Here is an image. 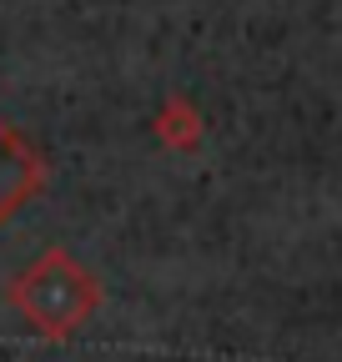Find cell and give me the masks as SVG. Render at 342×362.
Listing matches in <instances>:
<instances>
[{"mask_svg": "<svg viewBox=\"0 0 342 362\" xmlns=\"http://www.w3.org/2000/svg\"><path fill=\"white\" fill-rule=\"evenodd\" d=\"M156 131H161V141H166V146H177V151H187V146L201 141V121H196V111H191L187 101H171L166 116L156 121Z\"/></svg>", "mask_w": 342, "mask_h": 362, "instance_id": "cell-3", "label": "cell"}, {"mask_svg": "<svg viewBox=\"0 0 342 362\" xmlns=\"http://www.w3.org/2000/svg\"><path fill=\"white\" fill-rule=\"evenodd\" d=\"M40 187V161L20 136L0 121V221H6L30 192Z\"/></svg>", "mask_w": 342, "mask_h": 362, "instance_id": "cell-2", "label": "cell"}, {"mask_svg": "<svg viewBox=\"0 0 342 362\" xmlns=\"http://www.w3.org/2000/svg\"><path fill=\"white\" fill-rule=\"evenodd\" d=\"M11 302L40 337H71L86 317L96 312L101 287L71 252L56 247V252H46L35 267H25L11 282Z\"/></svg>", "mask_w": 342, "mask_h": 362, "instance_id": "cell-1", "label": "cell"}]
</instances>
